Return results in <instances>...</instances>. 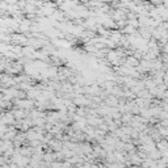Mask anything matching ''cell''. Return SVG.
Returning <instances> with one entry per match:
<instances>
[{
	"instance_id": "obj_1",
	"label": "cell",
	"mask_w": 168,
	"mask_h": 168,
	"mask_svg": "<svg viewBox=\"0 0 168 168\" xmlns=\"http://www.w3.org/2000/svg\"><path fill=\"white\" fill-rule=\"evenodd\" d=\"M125 65L129 66V67H131V68H137V67L141 65V61H138L137 58L131 54V55H128V57L125 58Z\"/></svg>"
},
{
	"instance_id": "obj_2",
	"label": "cell",
	"mask_w": 168,
	"mask_h": 168,
	"mask_svg": "<svg viewBox=\"0 0 168 168\" xmlns=\"http://www.w3.org/2000/svg\"><path fill=\"white\" fill-rule=\"evenodd\" d=\"M156 149L160 151H166V150H168V139H166V138H163L162 141H159L158 143H156Z\"/></svg>"
},
{
	"instance_id": "obj_3",
	"label": "cell",
	"mask_w": 168,
	"mask_h": 168,
	"mask_svg": "<svg viewBox=\"0 0 168 168\" xmlns=\"http://www.w3.org/2000/svg\"><path fill=\"white\" fill-rule=\"evenodd\" d=\"M134 118V116H133V113H125V114H122V117H121V122H126V124H130L133 121Z\"/></svg>"
}]
</instances>
